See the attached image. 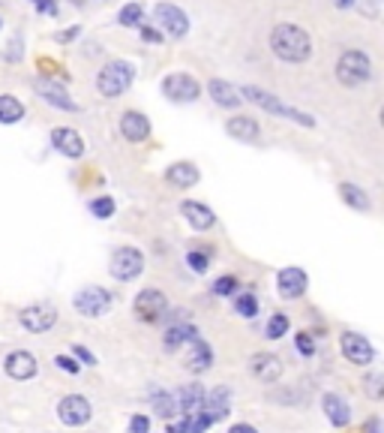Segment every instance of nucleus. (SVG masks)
I'll use <instances>...</instances> for the list:
<instances>
[{
	"label": "nucleus",
	"instance_id": "1",
	"mask_svg": "<svg viewBox=\"0 0 384 433\" xmlns=\"http://www.w3.org/2000/svg\"><path fill=\"white\" fill-rule=\"evenodd\" d=\"M271 48L286 63H306L312 55V40L298 24H276L271 33Z\"/></svg>",
	"mask_w": 384,
	"mask_h": 433
},
{
	"label": "nucleus",
	"instance_id": "2",
	"mask_svg": "<svg viewBox=\"0 0 384 433\" xmlns=\"http://www.w3.org/2000/svg\"><path fill=\"white\" fill-rule=\"evenodd\" d=\"M132 79H135V67H132V63H126V60H111V63H106V67H102V72L96 75V87H99L102 97L114 99V97H120V94L130 91Z\"/></svg>",
	"mask_w": 384,
	"mask_h": 433
},
{
	"label": "nucleus",
	"instance_id": "3",
	"mask_svg": "<svg viewBox=\"0 0 384 433\" xmlns=\"http://www.w3.org/2000/svg\"><path fill=\"white\" fill-rule=\"evenodd\" d=\"M240 97L249 99V103H255V106L264 109V111H271V114H283V118H288V121H294V124H300V126H315V118H312V114L298 111V109H291V106H286V103H279L273 94H267V91H261V87H255V84H247V87H243Z\"/></svg>",
	"mask_w": 384,
	"mask_h": 433
},
{
	"label": "nucleus",
	"instance_id": "4",
	"mask_svg": "<svg viewBox=\"0 0 384 433\" xmlns=\"http://www.w3.org/2000/svg\"><path fill=\"white\" fill-rule=\"evenodd\" d=\"M369 75H373V63L363 52H345L337 63V79L345 84V87H361L363 82H369Z\"/></svg>",
	"mask_w": 384,
	"mask_h": 433
},
{
	"label": "nucleus",
	"instance_id": "5",
	"mask_svg": "<svg viewBox=\"0 0 384 433\" xmlns=\"http://www.w3.org/2000/svg\"><path fill=\"white\" fill-rule=\"evenodd\" d=\"M145 271V256L135 247H120L111 256V277L126 283V280H135L138 274Z\"/></svg>",
	"mask_w": 384,
	"mask_h": 433
},
{
	"label": "nucleus",
	"instance_id": "6",
	"mask_svg": "<svg viewBox=\"0 0 384 433\" xmlns=\"http://www.w3.org/2000/svg\"><path fill=\"white\" fill-rule=\"evenodd\" d=\"M57 415H60V422L67 424V427H81L91 422V403H87V398H81V394H67L60 403H57Z\"/></svg>",
	"mask_w": 384,
	"mask_h": 433
},
{
	"label": "nucleus",
	"instance_id": "7",
	"mask_svg": "<svg viewBox=\"0 0 384 433\" xmlns=\"http://www.w3.org/2000/svg\"><path fill=\"white\" fill-rule=\"evenodd\" d=\"M162 94L169 99H174V103H192V99L201 94V84L186 72H174L162 82Z\"/></svg>",
	"mask_w": 384,
	"mask_h": 433
},
{
	"label": "nucleus",
	"instance_id": "8",
	"mask_svg": "<svg viewBox=\"0 0 384 433\" xmlns=\"http://www.w3.org/2000/svg\"><path fill=\"white\" fill-rule=\"evenodd\" d=\"M165 313H169V301H165L159 289H145L142 295L135 298V316L142 322H159Z\"/></svg>",
	"mask_w": 384,
	"mask_h": 433
},
{
	"label": "nucleus",
	"instance_id": "9",
	"mask_svg": "<svg viewBox=\"0 0 384 433\" xmlns=\"http://www.w3.org/2000/svg\"><path fill=\"white\" fill-rule=\"evenodd\" d=\"M153 18H157L159 28L169 33V36H186L189 31V18L183 9H177L174 4H159L157 9H153Z\"/></svg>",
	"mask_w": 384,
	"mask_h": 433
},
{
	"label": "nucleus",
	"instance_id": "10",
	"mask_svg": "<svg viewBox=\"0 0 384 433\" xmlns=\"http://www.w3.org/2000/svg\"><path fill=\"white\" fill-rule=\"evenodd\" d=\"M18 319L28 331H33V334H43V331H48L57 322V310L51 307V304H30V307L21 310Z\"/></svg>",
	"mask_w": 384,
	"mask_h": 433
},
{
	"label": "nucleus",
	"instance_id": "11",
	"mask_svg": "<svg viewBox=\"0 0 384 433\" xmlns=\"http://www.w3.org/2000/svg\"><path fill=\"white\" fill-rule=\"evenodd\" d=\"M75 307H79L81 316H106L111 307V295L106 289H84L75 295Z\"/></svg>",
	"mask_w": 384,
	"mask_h": 433
},
{
	"label": "nucleus",
	"instance_id": "12",
	"mask_svg": "<svg viewBox=\"0 0 384 433\" xmlns=\"http://www.w3.org/2000/svg\"><path fill=\"white\" fill-rule=\"evenodd\" d=\"M342 355L349 358L351 364L357 367H366L369 361H373V346H369V340L361 337V334H354V331H345L342 334Z\"/></svg>",
	"mask_w": 384,
	"mask_h": 433
},
{
	"label": "nucleus",
	"instance_id": "13",
	"mask_svg": "<svg viewBox=\"0 0 384 433\" xmlns=\"http://www.w3.org/2000/svg\"><path fill=\"white\" fill-rule=\"evenodd\" d=\"M33 87H36V94H40L45 103L57 106V109H63V111H72V109H75V103H72L69 94H67V87L57 84L55 79H48V75H40V79L33 82Z\"/></svg>",
	"mask_w": 384,
	"mask_h": 433
},
{
	"label": "nucleus",
	"instance_id": "14",
	"mask_svg": "<svg viewBox=\"0 0 384 433\" xmlns=\"http://www.w3.org/2000/svg\"><path fill=\"white\" fill-rule=\"evenodd\" d=\"M51 145L69 160H79L84 154V138L75 130H69V126H57V130L51 133Z\"/></svg>",
	"mask_w": 384,
	"mask_h": 433
},
{
	"label": "nucleus",
	"instance_id": "15",
	"mask_svg": "<svg viewBox=\"0 0 384 433\" xmlns=\"http://www.w3.org/2000/svg\"><path fill=\"white\" fill-rule=\"evenodd\" d=\"M201 412L210 418V424L213 422H222V418L232 412V391H228V388L210 391L208 398H204V403H201Z\"/></svg>",
	"mask_w": 384,
	"mask_h": 433
},
{
	"label": "nucleus",
	"instance_id": "16",
	"mask_svg": "<svg viewBox=\"0 0 384 433\" xmlns=\"http://www.w3.org/2000/svg\"><path fill=\"white\" fill-rule=\"evenodd\" d=\"M225 133L232 138H240V142H259V121L249 118V114H235V118L225 121Z\"/></svg>",
	"mask_w": 384,
	"mask_h": 433
},
{
	"label": "nucleus",
	"instance_id": "17",
	"mask_svg": "<svg viewBox=\"0 0 384 433\" xmlns=\"http://www.w3.org/2000/svg\"><path fill=\"white\" fill-rule=\"evenodd\" d=\"M120 133H123V138H130V142H145L150 136V121L142 111H123L120 114Z\"/></svg>",
	"mask_w": 384,
	"mask_h": 433
},
{
	"label": "nucleus",
	"instance_id": "18",
	"mask_svg": "<svg viewBox=\"0 0 384 433\" xmlns=\"http://www.w3.org/2000/svg\"><path fill=\"white\" fill-rule=\"evenodd\" d=\"M276 286H279V295L283 298H300L306 292V274L300 268H283L276 277Z\"/></svg>",
	"mask_w": 384,
	"mask_h": 433
},
{
	"label": "nucleus",
	"instance_id": "19",
	"mask_svg": "<svg viewBox=\"0 0 384 433\" xmlns=\"http://www.w3.org/2000/svg\"><path fill=\"white\" fill-rule=\"evenodd\" d=\"M181 214L186 217V223L192 229H198V232H208V229H213V223H216V214L208 205H201V202H183Z\"/></svg>",
	"mask_w": 384,
	"mask_h": 433
},
{
	"label": "nucleus",
	"instance_id": "20",
	"mask_svg": "<svg viewBox=\"0 0 384 433\" xmlns=\"http://www.w3.org/2000/svg\"><path fill=\"white\" fill-rule=\"evenodd\" d=\"M252 373H255V379H261V382H276L279 376H283V361L276 358V355H264V352H259L252 358Z\"/></svg>",
	"mask_w": 384,
	"mask_h": 433
},
{
	"label": "nucleus",
	"instance_id": "21",
	"mask_svg": "<svg viewBox=\"0 0 384 433\" xmlns=\"http://www.w3.org/2000/svg\"><path fill=\"white\" fill-rule=\"evenodd\" d=\"M4 367H6V373L12 379H30L36 373V358L30 352H12L9 358L4 361Z\"/></svg>",
	"mask_w": 384,
	"mask_h": 433
},
{
	"label": "nucleus",
	"instance_id": "22",
	"mask_svg": "<svg viewBox=\"0 0 384 433\" xmlns=\"http://www.w3.org/2000/svg\"><path fill=\"white\" fill-rule=\"evenodd\" d=\"M322 406H324V415L330 418V424L345 427V424L351 422V410H349V403H345V400L339 398V394H324Z\"/></svg>",
	"mask_w": 384,
	"mask_h": 433
},
{
	"label": "nucleus",
	"instance_id": "23",
	"mask_svg": "<svg viewBox=\"0 0 384 433\" xmlns=\"http://www.w3.org/2000/svg\"><path fill=\"white\" fill-rule=\"evenodd\" d=\"M208 91H210V97H213V103L216 106H225V109H235V106H240V91L235 84H228V82H222V79H213L210 84H208Z\"/></svg>",
	"mask_w": 384,
	"mask_h": 433
},
{
	"label": "nucleus",
	"instance_id": "24",
	"mask_svg": "<svg viewBox=\"0 0 384 433\" xmlns=\"http://www.w3.org/2000/svg\"><path fill=\"white\" fill-rule=\"evenodd\" d=\"M165 177H169V184L186 190L192 184H198V169L192 163H174V165H169V169H165Z\"/></svg>",
	"mask_w": 384,
	"mask_h": 433
},
{
	"label": "nucleus",
	"instance_id": "25",
	"mask_svg": "<svg viewBox=\"0 0 384 433\" xmlns=\"http://www.w3.org/2000/svg\"><path fill=\"white\" fill-rule=\"evenodd\" d=\"M174 400H177V412L196 415V412H201L204 391H201V385H186V388H181V394H177Z\"/></svg>",
	"mask_w": 384,
	"mask_h": 433
},
{
	"label": "nucleus",
	"instance_id": "26",
	"mask_svg": "<svg viewBox=\"0 0 384 433\" xmlns=\"http://www.w3.org/2000/svg\"><path fill=\"white\" fill-rule=\"evenodd\" d=\"M189 343H192V349H196V352L189 355L186 367H189V371H196V373L208 371V367H210V361H213V355H210V346H208V343H204L201 337H192Z\"/></svg>",
	"mask_w": 384,
	"mask_h": 433
},
{
	"label": "nucleus",
	"instance_id": "27",
	"mask_svg": "<svg viewBox=\"0 0 384 433\" xmlns=\"http://www.w3.org/2000/svg\"><path fill=\"white\" fill-rule=\"evenodd\" d=\"M339 199H342L349 208H354V211H369V208H373L369 196H366L357 184H339Z\"/></svg>",
	"mask_w": 384,
	"mask_h": 433
},
{
	"label": "nucleus",
	"instance_id": "28",
	"mask_svg": "<svg viewBox=\"0 0 384 433\" xmlns=\"http://www.w3.org/2000/svg\"><path fill=\"white\" fill-rule=\"evenodd\" d=\"M24 118V106L18 97L4 94L0 97V124H18Z\"/></svg>",
	"mask_w": 384,
	"mask_h": 433
},
{
	"label": "nucleus",
	"instance_id": "29",
	"mask_svg": "<svg viewBox=\"0 0 384 433\" xmlns=\"http://www.w3.org/2000/svg\"><path fill=\"white\" fill-rule=\"evenodd\" d=\"M192 337H198L196 334V328L192 325H171L169 331H165V340H162V346L169 349V352H174L181 343H186V340H192Z\"/></svg>",
	"mask_w": 384,
	"mask_h": 433
},
{
	"label": "nucleus",
	"instance_id": "30",
	"mask_svg": "<svg viewBox=\"0 0 384 433\" xmlns=\"http://www.w3.org/2000/svg\"><path fill=\"white\" fill-rule=\"evenodd\" d=\"M153 410H157L159 418H171L177 412V400L171 394H153Z\"/></svg>",
	"mask_w": 384,
	"mask_h": 433
},
{
	"label": "nucleus",
	"instance_id": "31",
	"mask_svg": "<svg viewBox=\"0 0 384 433\" xmlns=\"http://www.w3.org/2000/svg\"><path fill=\"white\" fill-rule=\"evenodd\" d=\"M142 16H145L142 4H126V6L120 9L118 21H120V24H126V28H135V24H142Z\"/></svg>",
	"mask_w": 384,
	"mask_h": 433
},
{
	"label": "nucleus",
	"instance_id": "32",
	"mask_svg": "<svg viewBox=\"0 0 384 433\" xmlns=\"http://www.w3.org/2000/svg\"><path fill=\"white\" fill-rule=\"evenodd\" d=\"M288 331V316H283V313H276L271 322H267V337L271 340H279Z\"/></svg>",
	"mask_w": 384,
	"mask_h": 433
},
{
	"label": "nucleus",
	"instance_id": "33",
	"mask_svg": "<svg viewBox=\"0 0 384 433\" xmlns=\"http://www.w3.org/2000/svg\"><path fill=\"white\" fill-rule=\"evenodd\" d=\"M91 211L99 217V220H108V217L114 214V199H108V196H99L96 202H91Z\"/></svg>",
	"mask_w": 384,
	"mask_h": 433
},
{
	"label": "nucleus",
	"instance_id": "34",
	"mask_svg": "<svg viewBox=\"0 0 384 433\" xmlns=\"http://www.w3.org/2000/svg\"><path fill=\"white\" fill-rule=\"evenodd\" d=\"M186 265H189V268L196 271V274H204V271H208V253H198V250H192L189 256H186Z\"/></svg>",
	"mask_w": 384,
	"mask_h": 433
},
{
	"label": "nucleus",
	"instance_id": "35",
	"mask_svg": "<svg viewBox=\"0 0 384 433\" xmlns=\"http://www.w3.org/2000/svg\"><path fill=\"white\" fill-rule=\"evenodd\" d=\"M237 313L247 316V319H252V316L259 313V304H255L252 295H240V298H237Z\"/></svg>",
	"mask_w": 384,
	"mask_h": 433
},
{
	"label": "nucleus",
	"instance_id": "36",
	"mask_svg": "<svg viewBox=\"0 0 384 433\" xmlns=\"http://www.w3.org/2000/svg\"><path fill=\"white\" fill-rule=\"evenodd\" d=\"M235 289H237V280L235 277H220L213 283V295H232Z\"/></svg>",
	"mask_w": 384,
	"mask_h": 433
},
{
	"label": "nucleus",
	"instance_id": "37",
	"mask_svg": "<svg viewBox=\"0 0 384 433\" xmlns=\"http://www.w3.org/2000/svg\"><path fill=\"white\" fill-rule=\"evenodd\" d=\"M381 382H384V376H381V373H373V376L366 379V394H369V398H373V400H381V394H384Z\"/></svg>",
	"mask_w": 384,
	"mask_h": 433
},
{
	"label": "nucleus",
	"instance_id": "38",
	"mask_svg": "<svg viewBox=\"0 0 384 433\" xmlns=\"http://www.w3.org/2000/svg\"><path fill=\"white\" fill-rule=\"evenodd\" d=\"M130 433H150V418L147 415H132Z\"/></svg>",
	"mask_w": 384,
	"mask_h": 433
},
{
	"label": "nucleus",
	"instance_id": "39",
	"mask_svg": "<svg viewBox=\"0 0 384 433\" xmlns=\"http://www.w3.org/2000/svg\"><path fill=\"white\" fill-rule=\"evenodd\" d=\"M55 361H57V367H60V371H67V373H72V376L79 373V361H72L69 355H57Z\"/></svg>",
	"mask_w": 384,
	"mask_h": 433
},
{
	"label": "nucleus",
	"instance_id": "40",
	"mask_svg": "<svg viewBox=\"0 0 384 433\" xmlns=\"http://www.w3.org/2000/svg\"><path fill=\"white\" fill-rule=\"evenodd\" d=\"M298 349H300V355H306V358H310V355L315 352L312 337H310V334H298Z\"/></svg>",
	"mask_w": 384,
	"mask_h": 433
},
{
	"label": "nucleus",
	"instance_id": "41",
	"mask_svg": "<svg viewBox=\"0 0 384 433\" xmlns=\"http://www.w3.org/2000/svg\"><path fill=\"white\" fill-rule=\"evenodd\" d=\"M72 355H75V358H81V364H96V358L84 346H72Z\"/></svg>",
	"mask_w": 384,
	"mask_h": 433
},
{
	"label": "nucleus",
	"instance_id": "42",
	"mask_svg": "<svg viewBox=\"0 0 384 433\" xmlns=\"http://www.w3.org/2000/svg\"><path fill=\"white\" fill-rule=\"evenodd\" d=\"M33 6L40 9V12H51V16H55L57 12V6H55V0H33Z\"/></svg>",
	"mask_w": 384,
	"mask_h": 433
},
{
	"label": "nucleus",
	"instance_id": "43",
	"mask_svg": "<svg viewBox=\"0 0 384 433\" xmlns=\"http://www.w3.org/2000/svg\"><path fill=\"white\" fill-rule=\"evenodd\" d=\"M228 433H259V430H255L252 424H235V427L228 430Z\"/></svg>",
	"mask_w": 384,
	"mask_h": 433
},
{
	"label": "nucleus",
	"instance_id": "44",
	"mask_svg": "<svg viewBox=\"0 0 384 433\" xmlns=\"http://www.w3.org/2000/svg\"><path fill=\"white\" fill-rule=\"evenodd\" d=\"M366 433H381V422H378V418H369V422H366Z\"/></svg>",
	"mask_w": 384,
	"mask_h": 433
},
{
	"label": "nucleus",
	"instance_id": "45",
	"mask_svg": "<svg viewBox=\"0 0 384 433\" xmlns=\"http://www.w3.org/2000/svg\"><path fill=\"white\" fill-rule=\"evenodd\" d=\"M142 36H145V40H150V43H159V33L150 31V28H142Z\"/></svg>",
	"mask_w": 384,
	"mask_h": 433
},
{
	"label": "nucleus",
	"instance_id": "46",
	"mask_svg": "<svg viewBox=\"0 0 384 433\" xmlns=\"http://www.w3.org/2000/svg\"><path fill=\"white\" fill-rule=\"evenodd\" d=\"M351 4H354V0H337V6H339V9H349Z\"/></svg>",
	"mask_w": 384,
	"mask_h": 433
},
{
	"label": "nucleus",
	"instance_id": "47",
	"mask_svg": "<svg viewBox=\"0 0 384 433\" xmlns=\"http://www.w3.org/2000/svg\"><path fill=\"white\" fill-rule=\"evenodd\" d=\"M165 433H183V430H181V424H169V427H165Z\"/></svg>",
	"mask_w": 384,
	"mask_h": 433
},
{
	"label": "nucleus",
	"instance_id": "48",
	"mask_svg": "<svg viewBox=\"0 0 384 433\" xmlns=\"http://www.w3.org/2000/svg\"><path fill=\"white\" fill-rule=\"evenodd\" d=\"M373 4H375V6H378V4H381V0H373Z\"/></svg>",
	"mask_w": 384,
	"mask_h": 433
},
{
	"label": "nucleus",
	"instance_id": "49",
	"mask_svg": "<svg viewBox=\"0 0 384 433\" xmlns=\"http://www.w3.org/2000/svg\"><path fill=\"white\" fill-rule=\"evenodd\" d=\"M0 24H4V21H0Z\"/></svg>",
	"mask_w": 384,
	"mask_h": 433
}]
</instances>
